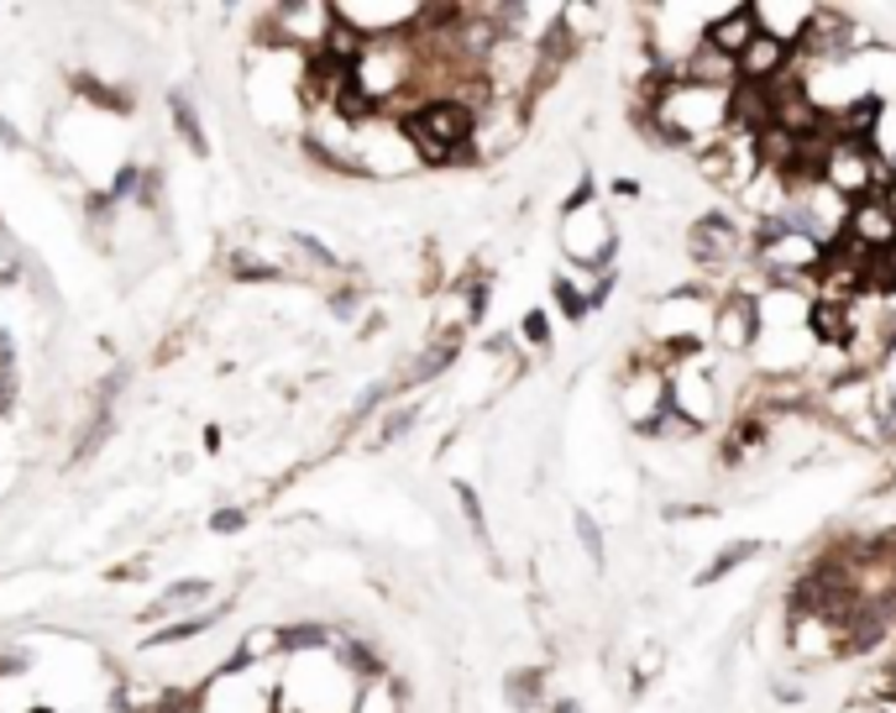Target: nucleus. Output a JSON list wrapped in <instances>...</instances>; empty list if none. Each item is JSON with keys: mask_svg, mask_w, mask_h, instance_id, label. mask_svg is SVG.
Masks as SVG:
<instances>
[{"mask_svg": "<svg viewBox=\"0 0 896 713\" xmlns=\"http://www.w3.org/2000/svg\"><path fill=\"white\" fill-rule=\"evenodd\" d=\"M0 143H5V147H16V152H22V147H26V137H22V132H16V126H11V121H0Z\"/></svg>", "mask_w": 896, "mask_h": 713, "instance_id": "obj_26", "label": "nucleus"}, {"mask_svg": "<svg viewBox=\"0 0 896 713\" xmlns=\"http://www.w3.org/2000/svg\"><path fill=\"white\" fill-rule=\"evenodd\" d=\"M514 341L524 347V352H551V341H556L551 309H524V320L514 326Z\"/></svg>", "mask_w": 896, "mask_h": 713, "instance_id": "obj_22", "label": "nucleus"}, {"mask_svg": "<svg viewBox=\"0 0 896 713\" xmlns=\"http://www.w3.org/2000/svg\"><path fill=\"white\" fill-rule=\"evenodd\" d=\"M556 237H562L566 268H577V273H609L613 262H619V226H613L609 200L598 194L592 179H582V184L562 200Z\"/></svg>", "mask_w": 896, "mask_h": 713, "instance_id": "obj_1", "label": "nucleus"}, {"mask_svg": "<svg viewBox=\"0 0 896 713\" xmlns=\"http://www.w3.org/2000/svg\"><path fill=\"white\" fill-rule=\"evenodd\" d=\"M451 494H456V509H462V520H467V535L477 541V551L494 562V571H503V562H498V551H494V524H488V509H483V499H477V488L472 483H451Z\"/></svg>", "mask_w": 896, "mask_h": 713, "instance_id": "obj_18", "label": "nucleus"}, {"mask_svg": "<svg viewBox=\"0 0 896 713\" xmlns=\"http://www.w3.org/2000/svg\"><path fill=\"white\" fill-rule=\"evenodd\" d=\"M247 520H252V514H247L241 503H226V509H215L211 514V535H241Z\"/></svg>", "mask_w": 896, "mask_h": 713, "instance_id": "obj_25", "label": "nucleus"}, {"mask_svg": "<svg viewBox=\"0 0 896 713\" xmlns=\"http://www.w3.org/2000/svg\"><path fill=\"white\" fill-rule=\"evenodd\" d=\"M792 69H797V53L786 48V43H776V37H765V32L739 58V79H750V84H776L781 73H792Z\"/></svg>", "mask_w": 896, "mask_h": 713, "instance_id": "obj_15", "label": "nucleus"}, {"mask_svg": "<svg viewBox=\"0 0 896 713\" xmlns=\"http://www.w3.org/2000/svg\"><path fill=\"white\" fill-rule=\"evenodd\" d=\"M707 347H718L724 356H755V347H760V299L745 294V288H718Z\"/></svg>", "mask_w": 896, "mask_h": 713, "instance_id": "obj_7", "label": "nucleus"}, {"mask_svg": "<svg viewBox=\"0 0 896 713\" xmlns=\"http://www.w3.org/2000/svg\"><path fill=\"white\" fill-rule=\"evenodd\" d=\"M336 22L352 26L362 43H383V37H404L420 26V0H330Z\"/></svg>", "mask_w": 896, "mask_h": 713, "instance_id": "obj_6", "label": "nucleus"}, {"mask_svg": "<svg viewBox=\"0 0 896 713\" xmlns=\"http://www.w3.org/2000/svg\"><path fill=\"white\" fill-rule=\"evenodd\" d=\"M760 551H765V541H760V535H739V541H729V546H718V551H713V562L697 571V588H718L724 577H734L739 567H750Z\"/></svg>", "mask_w": 896, "mask_h": 713, "instance_id": "obj_17", "label": "nucleus"}, {"mask_svg": "<svg viewBox=\"0 0 896 713\" xmlns=\"http://www.w3.org/2000/svg\"><path fill=\"white\" fill-rule=\"evenodd\" d=\"M326 305H330V315H336V320H356V315H362V305H367V288H362V284H336L326 294Z\"/></svg>", "mask_w": 896, "mask_h": 713, "instance_id": "obj_24", "label": "nucleus"}, {"mask_svg": "<svg viewBox=\"0 0 896 713\" xmlns=\"http://www.w3.org/2000/svg\"><path fill=\"white\" fill-rule=\"evenodd\" d=\"M666 383H671V415L692 420L697 430L724 420V399H729V394H724V373H718V367L692 362V367H677Z\"/></svg>", "mask_w": 896, "mask_h": 713, "instance_id": "obj_5", "label": "nucleus"}, {"mask_svg": "<svg viewBox=\"0 0 896 713\" xmlns=\"http://www.w3.org/2000/svg\"><path fill=\"white\" fill-rule=\"evenodd\" d=\"M545 713H582V703H577V698H562V703H551Z\"/></svg>", "mask_w": 896, "mask_h": 713, "instance_id": "obj_28", "label": "nucleus"}, {"mask_svg": "<svg viewBox=\"0 0 896 713\" xmlns=\"http://www.w3.org/2000/svg\"><path fill=\"white\" fill-rule=\"evenodd\" d=\"M881 205H886V211H892V220H896V179H886V184H881Z\"/></svg>", "mask_w": 896, "mask_h": 713, "instance_id": "obj_27", "label": "nucleus"}, {"mask_svg": "<svg viewBox=\"0 0 896 713\" xmlns=\"http://www.w3.org/2000/svg\"><path fill=\"white\" fill-rule=\"evenodd\" d=\"M404 709H409V692H404V682L394 671L367 677V682L356 688V703H352V713H404Z\"/></svg>", "mask_w": 896, "mask_h": 713, "instance_id": "obj_19", "label": "nucleus"}, {"mask_svg": "<svg viewBox=\"0 0 896 713\" xmlns=\"http://www.w3.org/2000/svg\"><path fill=\"white\" fill-rule=\"evenodd\" d=\"M682 252L703 279H734L739 268H750V220H739L734 205H713V211L692 215L682 231Z\"/></svg>", "mask_w": 896, "mask_h": 713, "instance_id": "obj_3", "label": "nucleus"}, {"mask_svg": "<svg viewBox=\"0 0 896 713\" xmlns=\"http://www.w3.org/2000/svg\"><path fill=\"white\" fill-rule=\"evenodd\" d=\"M750 11H755V26H760L765 37L786 43L792 53H797L802 32H807V26H813V16H818V5H813V0H750Z\"/></svg>", "mask_w": 896, "mask_h": 713, "instance_id": "obj_11", "label": "nucleus"}, {"mask_svg": "<svg viewBox=\"0 0 896 713\" xmlns=\"http://www.w3.org/2000/svg\"><path fill=\"white\" fill-rule=\"evenodd\" d=\"M844 237L860 247V252H871V258H886L896 247V220L892 211L881 205V194H871V200H854L849 205V220H844Z\"/></svg>", "mask_w": 896, "mask_h": 713, "instance_id": "obj_10", "label": "nucleus"}, {"mask_svg": "<svg viewBox=\"0 0 896 713\" xmlns=\"http://www.w3.org/2000/svg\"><path fill=\"white\" fill-rule=\"evenodd\" d=\"M671 79H677V84H697V90H718V95H729L734 84H739V64L703 43V48L687 53L682 64L671 69Z\"/></svg>", "mask_w": 896, "mask_h": 713, "instance_id": "obj_12", "label": "nucleus"}, {"mask_svg": "<svg viewBox=\"0 0 896 713\" xmlns=\"http://www.w3.org/2000/svg\"><path fill=\"white\" fill-rule=\"evenodd\" d=\"M571 524H577V541H582V551H588V562L603 571V567H609V541H603V524H598V514L577 509V514H571Z\"/></svg>", "mask_w": 896, "mask_h": 713, "instance_id": "obj_23", "label": "nucleus"}, {"mask_svg": "<svg viewBox=\"0 0 896 713\" xmlns=\"http://www.w3.org/2000/svg\"><path fill=\"white\" fill-rule=\"evenodd\" d=\"M760 37V26H755V11H750V0H739V5H724L718 16H713V26H707V48H718L724 58H745L750 53V43Z\"/></svg>", "mask_w": 896, "mask_h": 713, "instance_id": "obj_13", "label": "nucleus"}, {"mask_svg": "<svg viewBox=\"0 0 896 713\" xmlns=\"http://www.w3.org/2000/svg\"><path fill=\"white\" fill-rule=\"evenodd\" d=\"M786 650H792L797 666H833L844 661V630L828 624L824 614L786 609Z\"/></svg>", "mask_w": 896, "mask_h": 713, "instance_id": "obj_8", "label": "nucleus"}, {"mask_svg": "<svg viewBox=\"0 0 896 713\" xmlns=\"http://www.w3.org/2000/svg\"><path fill=\"white\" fill-rule=\"evenodd\" d=\"M168 111H173V132H179V143H184L194 158H205V152H211V137H205V126H200L194 100H189L184 90H173V95H168Z\"/></svg>", "mask_w": 896, "mask_h": 713, "instance_id": "obj_20", "label": "nucleus"}, {"mask_svg": "<svg viewBox=\"0 0 896 713\" xmlns=\"http://www.w3.org/2000/svg\"><path fill=\"white\" fill-rule=\"evenodd\" d=\"M215 603V582L211 577H179V582H168L158 588V598L141 609V619H184V614H200V609H211Z\"/></svg>", "mask_w": 896, "mask_h": 713, "instance_id": "obj_14", "label": "nucleus"}, {"mask_svg": "<svg viewBox=\"0 0 896 713\" xmlns=\"http://www.w3.org/2000/svg\"><path fill=\"white\" fill-rule=\"evenodd\" d=\"M420 426V405H388L383 415H377V435H373V452H383V446H394V441H404L409 430Z\"/></svg>", "mask_w": 896, "mask_h": 713, "instance_id": "obj_21", "label": "nucleus"}, {"mask_svg": "<svg viewBox=\"0 0 896 713\" xmlns=\"http://www.w3.org/2000/svg\"><path fill=\"white\" fill-rule=\"evenodd\" d=\"M886 273H892V288H896V247L886 252Z\"/></svg>", "mask_w": 896, "mask_h": 713, "instance_id": "obj_29", "label": "nucleus"}, {"mask_svg": "<svg viewBox=\"0 0 896 713\" xmlns=\"http://www.w3.org/2000/svg\"><path fill=\"white\" fill-rule=\"evenodd\" d=\"M692 173L703 179L707 190H718V194H739L755 184V173H760V163H755V143L750 137H718V143H707L692 152Z\"/></svg>", "mask_w": 896, "mask_h": 713, "instance_id": "obj_4", "label": "nucleus"}, {"mask_svg": "<svg viewBox=\"0 0 896 713\" xmlns=\"http://www.w3.org/2000/svg\"><path fill=\"white\" fill-rule=\"evenodd\" d=\"M524 126H530V105H519V100H494V105L477 116L472 158H477V163H498V158H509V152L524 143Z\"/></svg>", "mask_w": 896, "mask_h": 713, "instance_id": "obj_9", "label": "nucleus"}, {"mask_svg": "<svg viewBox=\"0 0 896 713\" xmlns=\"http://www.w3.org/2000/svg\"><path fill=\"white\" fill-rule=\"evenodd\" d=\"M545 688H551V666H514L503 677V709L509 713H545Z\"/></svg>", "mask_w": 896, "mask_h": 713, "instance_id": "obj_16", "label": "nucleus"}, {"mask_svg": "<svg viewBox=\"0 0 896 713\" xmlns=\"http://www.w3.org/2000/svg\"><path fill=\"white\" fill-rule=\"evenodd\" d=\"M399 132L409 137L420 168H472V143H477V111L462 100H424L409 116H399Z\"/></svg>", "mask_w": 896, "mask_h": 713, "instance_id": "obj_2", "label": "nucleus"}]
</instances>
